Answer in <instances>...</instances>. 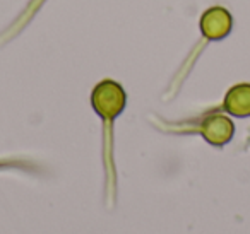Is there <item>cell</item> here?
<instances>
[{
	"instance_id": "obj_3",
	"label": "cell",
	"mask_w": 250,
	"mask_h": 234,
	"mask_svg": "<svg viewBox=\"0 0 250 234\" xmlns=\"http://www.w3.org/2000/svg\"><path fill=\"white\" fill-rule=\"evenodd\" d=\"M199 132L208 144L214 147H223L235 135V125L225 115H209L202 120Z\"/></svg>"
},
{
	"instance_id": "obj_4",
	"label": "cell",
	"mask_w": 250,
	"mask_h": 234,
	"mask_svg": "<svg viewBox=\"0 0 250 234\" xmlns=\"http://www.w3.org/2000/svg\"><path fill=\"white\" fill-rule=\"evenodd\" d=\"M48 0H29L28 5L21 11V14L0 33V48L5 46L7 43H11L12 39H16L29 24L33 22V19L38 16V12L43 9V5L46 4Z\"/></svg>"
},
{
	"instance_id": "obj_2",
	"label": "cell",
	"mask_w": 250,
	"mask_h": 234,
	"mask_svg": "<svg viewBox=\"0 0 250 234\" xmlns=\"http://www.w3.org/2000/svg\"><path fill=\"white\" fill-rule=\"evenodd\" d=\"M199 29H201V38L206 41L214 43L228 38L233 29V18L228 9L221 5H212L202 12L199 19Z\"/></svg>"
},
{
	"instance_id": "obj_5",
	"label": "cell",
	"mask_w": 250,
	"mask_h": 234,
	"mask_svg": "<svg viewBox=\"0 0 250 234\" xmlns=\"http://www.w3.org/2000/svg\"><path fill=\"white\" fill-rule=\"evenodd\" d=\"M223 110L236 118L250 117V84H236L229 87L223 101Z\"/></svg>"
},
{
	"instance_id": "obj_1",
	"label": "cell",
	"mask_w": 250,
	"mask_h": 234,
	"mask_svg": "<svg viewBox=\"0 0 250 234\" xmlns=\"http://www.w3.org/2000/svg\"><path fill=\"white\" fill-rule=\"evenodd\" d=\"M91 106L98 117L101 115H117L120 117L127 106L125 89L111 79H103L91 91Z\"/></svg>"
}]
</instances>
